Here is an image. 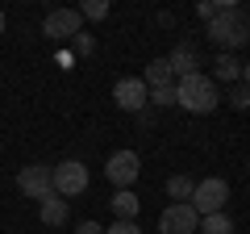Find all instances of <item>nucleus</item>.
<instances>
[{"mask_svg":"<svg viewBox=\"0 0 250 234\" xmlns=\"http://www.w3.org/2000/svg\"><path fill=\"white\" fill-rule=\"evenodd\" d=\"M80 17H88V21L108 17V0H83V4H80Z\"/></svg>","mask_w":250,"mask_h":234,"instance_id":"17","label":"nucleus"},{"mask_svg":"<svg viewBox=\"0 0 250 234\" xmlns=\"http://www.w3.org/2000/svg\"><path fill=\"white\" fill-rule=\"evenodd\" d=\"M50 180H54V192H59L62 201L67 197H80L83 188H88V167H83L80 159H62L50 167Z\"/></svg>","mask_w":250,"mask_h":234,"instance_id":"4","label":"nucleus"},{"mask_svg":"<svg viewBox=\"0 0 250 234\" xmlns=\"http://www.w3.org/2000/svg\"><path fill=\"white\" fill-rule=\"evenodd\" d=\"M38 217H42L46 226H62L67 222V201H62L59 192H46V197L38 201Z\"/></svg>","mask_w":250,"mask_h":234,"instance_id":"11","label":"nucleus"},{"mask_svg":"<svg viewBox=\"0 0 250 234\" xmlns=\"http://www.w3.org/2000/svg\"><path fill=\"white\" fill-rule=\"evenodd\" d=\"M200 226V213L188 201H179V205H167L159 213V234H196Z\"/></svg>","mask_w":250,"mask_h":234,"instance_id":"6","label":"nucleus"},{"mask_svg":"<svg viewBox=\"0 0 250 234\" xmlns=\"http://www.w3.org/2000/svg\"><path fill=\"white\" fill-rule=\"evenodd\" d=\"M213 75L225 80V84H238L242 80V63L233 59V54H217V59H213Z\"/></svg>","mask_w":250,"mask_h":234,"instance_id":"14","label":"nucleus"},{"mask_svg":"<svg viewBox=\"0 0 250 234\" xmlns=\"http://www.w3.org/2000/svg\"><path fill=\"white\" fill-rule=\"evenodd\" d=\"M113 100H117V109H125V113H142V109L150 105V88L142 84V75H125V80H117Z\"/></svg>","mask_w":250,"mask_h":234,"instance_id":"7","label":"nucleus"},{"mask_svg":"<svg viewBox=\"0 0 250 234\" xmlns=\"http://www.w3.org/2000/svg\"><path fill=\"white\" fill-rule=\"evenodd\" d=\"M142 84L146 88H167V84H175V71H171L167 59H150L146 71H142Z\"/></svg>","mask_w":250,"mask_h":234,"instance_id":"12","label":"nucleus"},{"mask_svg":"<svg viewBox=\"0 0 250 234\" xmlns=\"http://www.w3.org/2000/svg\"><path fill=\"white\" fill-rule=\"evenodd\" d=\"M196 13H200V17H205V21H213V17H217V13H221V4H200V9H196Z\"/></svg>","mask_w":250,"mask_h":234,"instance_id":"23","label":"nucleus"},{"mask_svg":"<svg viewBox=\"0 0 250 234\" xmlns=\"http://www.w3.org/2000/svg\"><path fill=\"white\" fill-rule=\"evenodd\" d=\"M208 42H213L221 54H233L238 46H246V42H250V21H246V13H238V4L225 0L221 13L208 21Z\"/></svg>","mask_w":250,"mask_h":234,"instance_id":"1","label":"nucleus"},{"mask_svg":"<svg viewBox=\"0 0 250 234\" xmlns=\"http://www.w3.org/2000/svg\"><path fill=\"white\" fill-rule=\"evenodd\" d=\"M175 105H179V109H188V113H213V109L221 105L217 80H213V75H205V71L175 80Z\"/></svg>","mask_w":250,"mask_h":234,"instance_id":"2","label":"nucleus"},{"mask_svg":"<svg viewBox=\"0 0 250 234\" xmlns=\"http://www.w3.org/2000/svg\"><path fill=\"white\" fill-rule=\"evenodd\" d=\"M42 34H46V38H75V34H83L80 9H54V13H46Z\"/></svg>","mask_w":250,"mask_h":234,"instance_id":"9","label":"nucleus"},{"mask_svg":"<svg viewBox=\"0 0 250 234\" xmlns=\"http://www.w3.org/2000/svg\"><path fill=\"white\" fill-rule=\"evenodd\" d=\"M75 234H104V226H100V222H80Z\"/></svg>","mask_w":250,"mask_h":234,"instance_id":"22","label":"nucleus"},{"mask_svg":"<svg viewBox=\"0 0 250 234\" xmlns=\"http://www.w3.org/2000/svg\"><path fill=\"white\" fill-rule=\"evenodd\" d=\"M167 63H171V71H175V80H184V75H196L200 71V54H196L192 42H179L175 50L167 54Z\"/></svg>","mask_w":250,"mask_h":234,"instance_id":"10","label":"nucleus"},{"mask_svg":"<svg viewBox=\"0 0 250 234\" xmlns=\"http://www.w3.org/2000/svg\"><path fill=\"white\" fill-rule=\"evenodd\" d=\"M75 50H80V54H92V50H96V38H92V34H75Z\"/></svg>","mask_w":250,"mask_h":234,"instance_id":"21","label":"nucleus"},{"mask_svg":"<svg viewBox=\"0 0 250 234\" xmlns=\"http://www.w3.org/2000/svg\"><path fill=\"white\" fill-rule=\"evenodd\" d=\"M192 188H196V180H192V176H171V180H167V197H171V205H179V201H192Z\"/></svg>","mask_w":250,"mask_h":234,"instance_id":"15","label":"nucleus"},{"mask_svg":"<svg viewBox=\"0 0 250 234\" xmlns=\"http://www.w3.org/2000/svg\"><path fill=\"white\" fill-rule=\"evenodd\" d=\"M104 176H108V184H113V188H129V184L142 176V159H138L134 151H117V155H108Z\"/></svg>","mask_w":250,"mask_h":234,"instance_id":"5","label":"nucleus"},{"mask_svg":"<svg viewBox=\"0 0 250 234\" xmlns=\"http://www.w3.org/2000/svg\"><path fill=\"white\" fill-rule=\"evenodd\" d=\"M242 84H246V88H250V63L242 67Z\"/></svg>","mask_w":250,"mask_h":234,"instance_id":"24","label":"nucleus"},{"mask_svg":"<svg viewBox=\"0 0 250 234\" xmlns=\"http://www.w3.org/2000/svg\"><path fill=\"white\" fill-rule=\"evenodd\" d=\"M225 201H229V184H225L221 176H208V180H196L188 205L196 209L200 217H208V213H225Z\"/></svg>","mask_w":250,"mask_h":234,"instance_id":"3","label":"nucleus"},{"mask_svg":"<svg viewBox=\"0 0 250 234\" xmlns=\"http://www.w3.org/2000/svg\"><path fill=\"white\" fill-rule=\"evenodd\" d=\"M0 34H4V9H0Z\"/></svg>","mask_w":250,"mask_h":234,"instance_id":"25","label":"nucleus"},{"mask_svg":"<svg viewBox=\"0 0 250 234\" xmlns=\"http://www.w3.org/2000/svg\"><path fill=\"white\" fill-rule=\"evenodd\" d=\"M108 205H113L117 222H134V217H138V209H142V201H138V197H134V192H129V188H117Z\"/></svg>","mask_w":250,"mask_h":234,"instance_id":"13","label":"nucleus"},{"mask_svg":"<svg viewBox=\"0 0 250 234\" xmlns=\"http://www.w3.org/2000/svg\"><path fill=\"white\" fill-rule=\"evenodd\" d=\"M196 234H233V222H229V213H208V217H200Z\"/></svg>","mask_w":250,"mask_h":234,"instance_id":"16","label":"nucleus"},{"mask_svg":"<svg viewBox=\"0 0 250 234\" xmlns=\"http://www.w3.org/2000/svg\"><path fill=\"white\" fill-rule=\"evenodd\" d=\"M17 188L25 192V197L42 201L46 192H54V180H50V167H46V163H29V167H21V171H17Z\"/></svg>","mask_w":250,"mask_h":234,"instance_id":"8","label":"nucleus"},{"mask_svg":"<svg viewBox=\"0 0 250 234\" xmlns=\"http://www.w3.org/2000/svg\"><path fill=\"white\" fill-rule=\"evenodd\" d=\"M229 105H233V109H250V88H246L242 80L233 84V92H229Z\"/></svg>","mask_w":250,"mask_h":234,"instance_id":"19","label":"nucleus"},{"mask_svg":"<svg viewBox=\"0 0 250 234\" xmlns=\"http://www.w3.org/2000/svg\"><path fill=\"white\" fill-rule=\"evenodd\" d=\"M104 234H142V226H138V222H113Z\"/></svg>","mask_w":250,"mask_h":234,"instance_id":"20","label":"nucleus"},{"mask_svg":"<svg viewBox=\"0 0 250 234\" xmlns=\"http://www.w3.org/2000/svg\"><path fill=\"white\" fill-rule=\"evenodd\" d=\"M150 105H159V109L175 105V84H167V88H150Z\"/></svg>","mask_w":250,"mask_h":234,"instance_id":"18","label":"nucleus"}]
</instances>
